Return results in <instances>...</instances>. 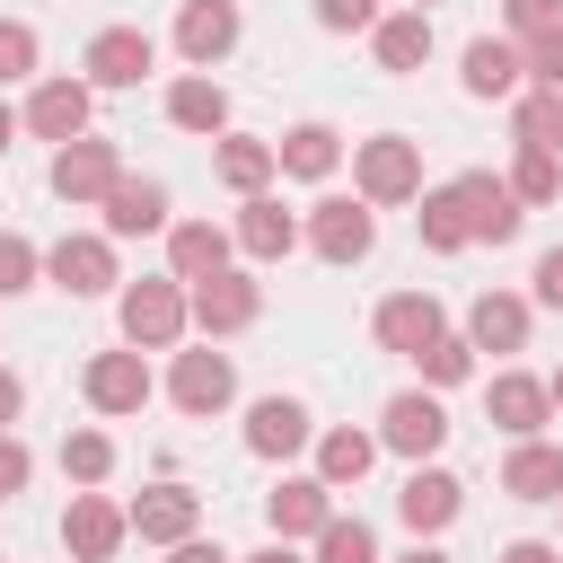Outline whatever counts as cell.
<instances>
[{
    "instance_id": "obj_29",
    "label": "cell",
    "mask_w": 563,
    "mask_h": 563,
    "mask_svg": "<svg viewBox=\"0 0 563 563\" xmlns=\"http://www.w3.org/2000/svg\"><path fill=\"white\" fill-rule=\"evenodd\" d=\"M167 123L176 132H220L229 123V88L220 79H176L167 88Z\"/></svg>"
},
{
    "instance_id": "obj_19",
    "label": "cell",
    "mask_w": 563,
    "mask_h": 563,
    "mask_svg": "<svg viewBox=\"0 0 563 563\" xmlns=\"http://www.w3.org/2000/svg\"><path fill=\"white\" fill-rule=\"evenodd\" d=\"M97 211H106V238H150V229H167V185L158 176H123Z\"/></svg>"
},
{
    "instance_id": "obj_39",
    "label": "cell",
    "mask_w": 563,
    "mask_h": 563,
    "mask_svg": "<svg viewBox=\"0 0 563 563\" xmlns=\"http://www.w3.org/2000/svg\"><path fill=\"white\" fill-rule=\"evenodd\" d=\"M26 70H35V26L0 18V79H26Z\"/></svg>"
},
{
    "instance_id": "obj_44",
    "label": "cell",
    "mask_w": 563,
    "mask_h": 563,
    "mask_svg": "<svg viewBox=\"0 0 563 563\" xmlns=\"http://www.w3.org/2000/svg\"><path fill=\"white\" fill-rule=\"evenodd\" d=\"M537 299H545V308H563V246H545V255H537Z\"/></svg>"
},
{
    "instance_id": "obj_4",
    "label": "cell",
    "mask_w": 563,
    "mask_h": 563,
    "mask_svg": "<svg viewBox=\"0 0 563 563\" xmlns=\"http://www.w3.org/2000/svg\"><path fill=\"white\" fill-rule=\"evenodd\" d=\"M123 537H132V510H114L106 493H70V510H62V545H70V563H106Z\"/></svg>"
},
{
    "instance_id": "obj_40",
    "label": "cell",
    "mask_w": 563,
    "mask_h": 563,
    "mask_svg": "<svg viewBox=\"0 0 563 563\" xmlns=\"http://www.w3.org/2000/svg\"><path fill=\"white\" fill-rule=\"evenodd\" d=\"M528 79L563 97V26H554V35H528Z\"/></svg>"
},
{
    "instance_id": "obj_45",
    "label": "cell",
    "mask_w": 563,
    "mask_h": 563,
    "mask_svg": "<svg viewBox=\"0 0 563 563\" xmlns=\"http://www.w3.org/2000/svg\"><path fill=\"white\" fill-rule=\"evenodd\" d=\"M501 563H563V545H537V537H519V545H501Z\"/></svg>"
},
{
    "instance_id": "obj_48",
    "label": "cell",
    "mask_w": 563,
    "mask_h": 563,
    "mask_svg": "<svg viewBox=\"0 0 563 563\" xmlns=\"http://www.w3.org/2000/svg\"><path fill=\"white\" fill-rule=\"evenodd\" d=\"M238 563H299V554H290V545L273 537V545H255V554H238Z\"/></svg>"
},
{
    "instance_id": "obj_36",
    "label": "cell",
    "mask_w": 563,
    "mask_h": 563,
    "mask_svg": "<svg viewBox=\"0 0 563 563\" xmlns=\"http://www.w3.org/2000/svg\"><path fill=\"white\" fill-rule=\"evenodd\" d=\"M317 563H378V537L361 519H325L317 528Z\"/></svg>"
},
{
    "instance_id": "obj_21",
    "label": "cell",
    "mask_w": 563,
    "mask_h": 563,
    "mask_svg": "<svg viewBox=\"0 0 563 563\" xmlns=\"http://www.w3.org/2000/svg\"><path fill=\"white\" fill-rule=\"evenodd\" d=\"M501 493H510V501H563V449L519 440V449L501 457Z\"/></svg>"
},
{
    "instance_id": "obj_28",
    "label": "cell",
    "mask_w": 563,
    "mask_h": 563,
    "mask_svg": "<svg viewBox=\"0 0 563 563\" xmlns=\"http://www.w3.org/2000/svg\"><path fill=\"white\" fill-rule=\"evenodd\" d=\"M519 79H528V53L519 44H493V35L466 44V97H510Z\"/></svg>"
},
{
    "instance_id": "obj_10",
    "label": "cell",
    "mask_w": 563,
    "mask_h": 563,
    "mask_svg": "<svg viewBox=\"0 0 563 563\" xmlns=\"http://www.w3.org/2000/svg\"><path fill=\"white\" fill-rule=\"evenodd\" d=\"M26 132L53 141V150L88 141V79H44V88L26 97Z\"/></svg>"
},
{
    "instance_id": "obj_37",
    "label": "cell",
    "mask_w": 563,
    "mask_h": 563,
    "mask_svg": "<svg viewBox=\"0 0 563 563\" xmlns=\"http://www.w3.org/2000/svg\"><path fill=\"white\" fill-rule=\"evenodd\" d=\"M413 369H422V378H431V387H457V378H466V369H475V343H466V334H440V343H431V352H422V361H413Z\"/></svg>"
},
{
    "instance_id": "obj_17",
    "label": "cell",
    "mask_w": 563,
    "mask_h": 563,
    "mask_svg": "<svg viewBox=\"0 0 563 563\" xmlns=\"http://www.w3.org/2000/svg\"><path fill=\"white\" fill-rule=\"evenodd\" d=\"M264 519H273L282 545H290V537H317V528L334 519V493H325L317 475H282V493H264Z\"/></svg>"
},
{
    "instance_id": "obj_13",
    "label": "cell",
    "mask_w": 563,
    "mask_h": 563,
    "mask_svg": "<svg viewBox=\"0 0 563 563\" xmlns=\"http://www.w3.org/2000/svg\"><path fill=\"white\" fill-rule=\"evenodd\" d=\"M185 299H194V325H202V334H238V325H255V308H264V290H255L246 273H211V282H194Z\"/></svg>"
},
{
    "instance_id": "obj_23",
    "label": "cell",
    "mask_w": 563,
    "mask_h": 563,
    "mask_svg": "<svg viewBox=\"0 0 563 563\" xmlns=\"http://www.w3.org/2000/svg\"><path fill=\"white\" fill-rule=\"evenodd\" d=\"M466 343H475V352H519V343H528V299L484 290V299L466 308Z\"/></svg>"
},
{
    "instance_id": "obj_27",
    "label": "cell",
    "mask_w": 563,
    "mask_h": 563,
    "mask_svg": "<svg viewBox=\"0 0 563 563\" xmlns=\"http://www.w3.org/2000/svg\"><path fill=\"white\" fill-rule=\"evenodd\" d=\"M369 44H378V70H422L431 62V18L422 9H396V18L369 26Z\"/></svg>"
},
{
    "instance_id": "obj_33",
    "label": "cell",
    "mask_w": 563,
    "mask_h": 563,
    "mask_svg": "<svg viewBox=\"0 0 563 563\" xmlns=\"http://www.w3.org/2000/svg\"><path fill=\"white\" fill-rule=\"evenodd\" d=\"M510 194H519V202H554V194H563V158L519 141V158H510Z\"/></svg>"
},
{
    "instance_id": "obj_5",
    "label": "cell",
    "mask_w": 563,
    "mask_h": 563,
    "mask_svg": "<svg viewBox=\"0 0 563 563\" xmlns=\"http://www.w3.org/2000/svg\"><path fill=\"white\" fill-rule=\"evenodd\" d=\"M114 185H123L114 141H70V150H53V194H62V202H106Z\"/></svg>"
},
{
    "instance_id": "obj_46",
    "label": "cell",
    "mask_w": 563,
    "mask_h": 563,
    "mask_svg": "<svg viewBox=\"0 0 563 563\" xmlns=\"http://www.w3.org/2000/svg\"><path fill=\"white\" fill-rule=\"evenodd\" d=\"M18 405H26V387H18V369H0V431L18 422Z\"/></svg>"
},
{
    "instance_id": "obj_9",
    "label": "cell",
    "mask_w": 563,
    "mask_h": 563,
    "mask_svg": "<svg viewBox=\"0 0 563 563\" xmlns=\"http://www.w3.org/2000/svg\"><path fill=\"white\" fill-rule=\"evenodd\" d=\"M449 440V413H440V396H387V413H378V449H396V457H431Z\"/></svg>"
},
{
    "instance_id": "obj_50",
    "label": "cell",
    "mask_w": 563,
    "mask_h": 563,
    "mask_svg": "<svg viewBox=\"0 0 563 563\" xmlns=\"http://www.w3.org/2000/svg\"><path fill=\"white\" fill-rule=\"evenodd\" d=\"M9 141H18V114H9V106H0V150H9Z\"/></svg>"
},
{
    "instance_id": "obj_2",
    "label": "cell",
    "mask_w": 563,
    "mask_h": 563,
    "mask_svg": "<svg viewBox=\"0 0 563 563\" xmlns=\"http://www.w3.org/2000/svg\"><path fill=\"white\" fill-rule=\"evenodd\" d=\"M352 176H361V202H413L422 194V150L405 132H378L352 150Z\"/></svg>"
},
{
    "instance_id": "obj_41",
    "label": "cell",
    "mask_w": 563,
    "mask_h": 563,
    "mask_svg": "<svg viewBox=\"0 0 563 563\" xmlns=\"http://www.w3.org/2000/svg\"><path fill=\"white\" fill-rule=\"evenodd\" d=\"M317 26H325V35H352V26H378V0H317Z\"/></svg>"
},
{
    "instance_id": "obj_14",
    "label": "cell",
    "mask_w": 563,
    "mask_h": 563,
    "mask_svg": "<svg viewBox=\"0 0 563 563\" xmlns=\"http://www.w3.org/2000/svg\"><path fill=\"white\" fill-rule=\"evenodd\" d=\"M79 387H88L97 413H141V405H150V361H141V352H97Z\"/></svg>"
},
{
    "instance_id": "obj_12",
    "label": "cell",
    "mask_w": 563,
    "mask_h": 563,
    "mask_svg": "<svg viewBox=\"0 0 563 563\" xmlns=\"http://www.w3.org/2000/svg\"><path fill=\"white\" fill-rule=\"evenodd\" d=\"M150 62H158V44H150L141 26H106V35H88V79H97V88H141Z\"/></svg>"
},
{
    "instance_id": "obj_22",
    "label": "cell",
    "mask_w": 563,
    "mask_h": 563,
    "mask_svg": "<svg viewBox=\"0 0 563 563\" xmlns=\"http://www.w3.org/2000/svg\"><path fill=\"white\" fill-rule=\"evenodd\" d=\"M238 246H246L255 264H282V255L299 246V220H290L273 194H246V211H238Z\"/></svg>"
},
{
    "instance_id": "obj_7",
    "label": "cell",
    "mask_w": 563,
    "mask_h": 563,
    "mask_svg": "<svg viewBox=\"0 0 563 563\" xmlns=\"http://www.w3.org/2000/svg\"><path fill=\"white\" fill-rule=\"evenodd\" d=\"M440 334H449V317H440V299H431V290H396V299H378V343H387V352L422 361Z\"/></svg>"
},
{
    "instance_id": "obj_6",
    "label": "cell",
    "mask_w": 563,
    "mask_h": 563,
    "mask_svg": "<svg viewBox=\"0 0 563 563\" xmlns=\"http://www.w3.org/2000/svg\"><path fill=\"white\" fill-rule=\"evenodd\" d=\"M308 246H317L325 264H361V255L378 246L369 202H343V194H334V202H317V211H308Z\"/></svg>"
},
{
    "instance_id": "obj_38",
    "label": "cell",
    "mask_w": 563,
    "mask_h": 563,
    "mask_svg": "<svg viewBox=\"0 0 563 563\" xmlns=\"http://www.w3.org/2000/svg\"><path fill=\"white\" fill-rule=\"evenodd\" d=\"M35 273H44V255H35L18 229H0V299H9V290H26Z\"/></svg>"
},
{
    "instance_id": "obj_20",
    "label": "cell",
    "mask_w": 563,
    "mask_h": 563,
    "mask_svg": "<svg viewBox=\"0 0 563 563\" xmlns=\"http://www.w3.org/2000/svg\"><path fill=\"white\" fill-rule=\"evenodd\" d=\"M44 273H53L70 299H97V290H114V246H106V238H62V246L44 255Z\"/></svg>"
},
{
    "instance_id": "obj_31",
    "label": "cell",
    "mask_w": 563,
    "mask_h": 563,
    "mask_svg": "<svg viewBox=\"0 0 563 563\" xmlns=\"http://www.w3.org/2000/svg\"><path fill=\"white\" fill-rule=\"evenodd\" d=\"M211 167H220V185H229V194H264V176H273L282 158H273V141H220V158H211Z\"/></svg>"
},
{
    "instance_id": "obj_43",
    "label": "cell",
    "mask_w": 563,
    "mask_h": 563,
    "mask_svg": "<svg viewBox=\"0 0 563 563\" xmlns=\"http://www.w3.org/2000/svg\"><path fill=\"white\" fill-rule=\"evenodd\" d=\"M26 475H35V457H26V449L0 431V501H9V493H26Z\"/></svg>"
},
{
    "instance_id": "obj_49",
    "label": "cell",
    "mask_w": 563,
    "mask_h": 563,
    "mask_svg": "<svg viewBox=\"0 0 563 563\" xmlns=\"http://www.w3.org/2000/svg\"><path fill=\"white\" fill-rule=\"evenodd\" d=\"M396 563H449V554H440V545H413V554H396Z\"/></svg>"
},
{
    "instance_id": "obj_47",
    "label": "cell",
    "mask_w": 563,
    "mask_h": 563,
    "mask_svg": "<svg viewBox=\"0 0 563 563\" xmlns=\"http://www.w3.org/2000/svg\"><path fill=\"white\" fill-rule=\"evenodd\" d=\"M167 563H238V554H220V545H202V537H185V545H176Z\"/></svg>"
},
{
    "instance_id": "obj_34",
    "label": "cell",
    "mask_w": 563,
    "mask_h": 563,
    "mask_svg": "<svg viewBox=\"0 0 563 563\" xmlns=\"http://www.w3.org/2000/svg\"><path fill=\"white\" fill-rule=\"evenodd\" d=\"M62 475H70V484H106V475H114V440H106V431H70V440H62Z\"/></svg>"
},
{
    "instance_id": "obj_51",
    "label": "cell",
    "mask_w": 563,
    "mask_h": 563,
    "mask_svg": "<svg viewBox=\"0 0 563 563\" xmlns=\"http://www.w3.org/2000/svg\"><path fill=\"white\" fill-rule=\"evenodd\" d=\"M554 413H563V378H554Z\"/></svg>"
},
{
    "instance_id": "obj_8",
    "label": "cell",
    "mask_w": 563,
    "mask_h": 563,
    "mask_svg": "<svg viewBox=\"0 0 563 563\" xmlns=\"http://www.w3.org/2000/svg\"><path fill=\"white\" fill-rule=\"evenodd\" d=\"M167 396H176V413H194V422H202V413H220V405L238 396V369H229V352H211V343H202V352H176V378H167Z\"/></svg>"
},
{
    "instance_id": "obj_1",
    "label": "cell",
    "mask_w": 563,
    "mask_h": 563,
    "mask_svg": "<svg viewBox=\"0 0 563 563\" xmlns=\"http://www.w3.org/2000/svg\"><path fill=\"white\" fill-rule=\"evenodd\" d=\"M185 325H194V299H185V282H176V273H167V282H132V290H123V334H132V352H167Z\"/></svg>"
},
{
    "instance_id": "obj_24",
    "label": "cell",
    "mask_w": 563,
    "mask_h": 563,
    "mask_svg": "<svg viewBox=\"0 0 563 563\" xmlns=\"http://www.w3.org/2000/svg\"><path fill=\"white\" fill-rule=\"evenodd\" d=\"M246 449H255V457H290V449H308V405H299V396H264V405L246 413Z\"/></svg>"
},
{
    "instance_id": "obj_25",
    "label": "cell",
    "mask_w": 563,
    "mask_h": 563,
    "mask_svg": "<svg viewBox=\"0 0 563 563\" xmlns=\"http://www.w3.org/2000/svg\"><path fill=\"white\" fill-rule=\"evenodd\" d=\"M273 158H282V176H334V158H343V132L334 123H290L282 141H273Z\"/></svg>"
},
{
    "instance_id": "obj_35",
    "label": "cell",
    "mask_w": 563,
    "mask_h": 563,
    "mask_svg": "<svg viewBox=\"0 0 563 563\" xmlns=\"http://www.w3.org/2000/svg\"><path fill=\"white\" fill-rule=\"evenodd\" d=\"M519 141H528V150H554V158H563V97H554V88L519 97Z\"/></svg>"
},
{
    "instance_id": "obj_42",
    "label": "cell",
    "mask_w": 563,
    "mask_h": 563,
    "mask_svg": "<svg viewBox=\"0 0 563 563\" xmlns=\"http://www.w3.org/2000/svg\"><path fill=\"white\" fill-rule=\"evenodd\" d=\"M510 26L519 35H554L563 26V0H510Z\"/></svg>"
},
{
    "instance_id": "obj_32",
    "label": "cell",
    "mask_w": 563,
    "mask_h": 563,
    "mask_svg": "<svg viewBox=\"0 0 563 563\" xmlns=\"http://www.w3.org/2000/svg\"><path fill=\"white\" fill-rule=\"evenodd\" d=\"M413 220H422V246H431V255H457V246H475V238H466V211H457V185L422 194V211H413Z\"/></svg>"
},
{
    "instance_id": "obj_52",
    "label": "cell",
    "mask_w": 563,
    "mask_h": 563,
    "mask_svg": "<svg viewBox=\"0 0 563 563\" xmlns=\"http://www.w3.org/2000/svg\"><path fill=\"white\" fill-rule=\"evenodd\" d=\"M413 9H422V18H431V0H413Z\"/></svg>"
},
{
    "instance_id": "obj_26",
    "label": "cell",
    "mask_w": 563,
    "mask_h": 563,
    "mask_svg": "<svg viewBox=\"0 0 563 563\" xmlns=\"http://www.w3.org/2000/svg\"><path fill=\"white\" fill-rule=\"evenodd\" d=\"M167 264H176V282H211V273H229V238L211 220H176L167 229Z\"/></svg>"
},
{
    "instance_id": "obj_16",
    "label": "cell",
    "mask_w": 563,
    "mask_h": 563,
    "mask_svg": "<svg viewBox=\"0 0 563 563\" xmlns=\"http://www.w3.org/2000/svg\"><path fill=\"white\" fill-rule=\"evenodd\" d=\"M457 501H466V493H457V475H440V466H413V475H405V493H396V519H405L413 537H440V528L457 519Z\"/></svg>"
},
{
    "instance_id": "obj_3",
    "label": "cell",
    "mask_w": 563,
    "mask_h": 563,
    "mask_svg": "<svg viewBox=\"0 0 563 563\" xmlns=\"http://www.w3.org/2000/svg\"><path fill=\"white\" fill-rule=\"evenodd\" d=\"M457 211H466V238H475V246H510L519 220H528V202L510 194V176H484V167L457 176Z\"/></svg>"
},
{
    "instance_id": "obj_18",
    "label": "cell",
    "mask_w": 563,
    "mask_h": 563,
    "mask_svg": "<svg viewBox=\"0 0 563 563\" xmlns=\"http://www.w3.org/2000/svg\"><path fill=\"white\" fill-rule=\"evenodd\" d=\"M229 44H238V0H185V9H176V53H185V62L211 70Z\"/></svg>"
},
{
    "instance_id": "obj_15",
    "label": "cell",
    "mask_w": 563,
    "mask_h": 563,
    "mask_svg": "<svg viewBox=\"0 0 563 563\" xmlns=\"http://www.w3.org/2000/svg\"><path fill=\"white\" fill-rule=\"evenodd\" d=\"M194 519H202V493H185V484H150V493H132V537H150V545H185Z\"/></svg>"
},
{
    "instance_id": "obj_30",
    "label": "cell",
    "mask_w": 563,
    "mask_h": 563,
    "mask_svg": "<svg viewBox=\"0 0 563 563\" xmlns=\"http://www.w3.org/2000/svg\"><path fill=\"white\" fill-rule=\"evenodd\" d=\"M369 457H378V440H369V431H325V440H317V484H325V493H343V484H361V475H369Z\"/></svg>"
},
{
    "instance_id": "obj_11",
    "label": "cell",
    "mask_w": 563,
    "mask_h": 563,
    "mask_svg": "<svg viewBox=\"0 0 563 563\" xmlns=\"http://www.w3.org/2000/svg\"><path fill=\"white\" fill-rule=\"evenodd\" d=\"M484 413H493L510 440H537V431H545V413H554V387H545V378H528V369H501V378L484 387Z\"/></svg>"
}]
</instances>
